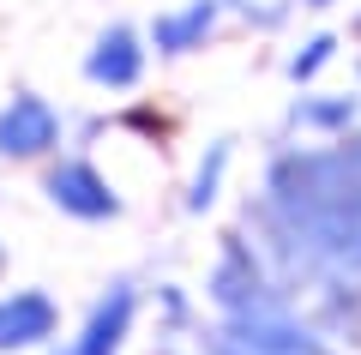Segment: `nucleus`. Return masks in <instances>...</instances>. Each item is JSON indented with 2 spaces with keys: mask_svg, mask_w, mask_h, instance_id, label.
Returning a JSON list of instances; mask_svg holds the SVG:
<instances>
[{
  "mask_svg": "<svg viewBox=\"0 0 361 355\" xmlns=\"http://www.w3.org/2000/svg\"><path fill=\"white\" fill-rule=\"evenodd\" d=\"M343 157H349V163H355V169H361V139H355V151H343Z\"/></svg>",
  "mask_w": 361,
  "mask_h": 355,
  "instance_id": "9b49d317",
  "label": "nucleus"
},
{
  "mask_svg": "<svg viewBox=\"0 0 361 355\" xmlns=\"http://www.w3.org/2000/svg\"><path fill=\"white\" fill-rule=\"evenodd\" d=\"M54 331V307L42 295H13V301L0 307V349H13V343H30V337H49Z\"/></svg>",
  "mask_w": 361,
  "mask_h": 355,
  "instance_id": "423d86ee",
  "label": "nucleus"
},
{
  "mask_svg": "<svg viewBox=\"0 0 361 355\" xmlns=\"http://www.w3.org/2000/svg\"><path fill=\"white\" fill-rule=\"evenodd\" d=\"M49 193H54L73 217H115V193H109V181L97 175L90 163H66L61 175L49 181Z\"/></svg>",
  "mask_w": 361,
  "mask_h": 355,
  "instance_id": "f03ea898",
  "label": "nucleus"
},
{
  "mask_svg": "<svg viewBox=\"0 0 361 355\" xmlns=\"http://www.w3.org/2000/svg\"><path fill=\"white\" fill-rule=\"evenodd\" d=\"M271 199L283 211V229L295 241H307V253L361 271V169L349 157L307 151L277 163Z\"/></svg>",
  "mask_w": 361,
  "mask_h": 355,
  "instance_id": "f257e3e1",
  "label": "nucleus"
},
{
  "mask_svg": "<svg viewBox=\"0 0 361 355\" xmlns=\"http://www.w3.org/2000/svg\"><path fill=\"white\" fill-rule=\"evenodd\" d=\"M127 319H133V295L121 289L103 313L90 319V337L78 343V355H115V343H121V331H127Z\"/></svg>",
  "mask_w": 361,
  "mask_h": 355,
  "instance_id": "6e6552de",
  "label": "nucleus"
},
{
  "mask_svg": "<svg viewBox=\"0 0 361 355\" xmlns=\"http://www.w3.org/2000/svg\"><path fill=\"white\" fill-rule=\"evenodd\" d=\"M217 6L223 0H193L187 13H169V18H157V49L163 54H187V49H199V42L211 37V25H217Z\"/></svg>",
  "mask_w": 361,
  "mask_h": 355,
  "instance_id": "39448f33",
  "label": "nucleus"
},
{
  "mask_svg": "<svg viewBox=\"0 0 361 355\" xmlns=\"http://www.w3.org/2000/svg\"><path fill=\"white\" fill-rule=\"evenodd\" d=\"M331 54H337V37H313V42H301V54L289 61V78H301V85H307V78L319 73Z\"/></svg>",
  "mask_w": 361,
  "mask_h": 355,
  "instance_id": "9d476101",
  "label": "nucleus"
},
{
  "mask_svg": "<svg viewBox=\"0 0 361 355\" xmlns=\"http://www.w3.org/2000/svg\"><path fill=\"white\" fill-rule=\"evenodd\" d=\"M54 145V114L42 109L37 97H18L13 109L0 114V151H18V157H37Z\"/></svg>",
  "mask_w": 361,
  "mask_h": 355,
  "instance_id": "7ed1b4c3",
  "label": "nucleus"
},
{
  "mask_svg": "<svg viewBox=\"0 0 361 355\" xmlns=\"http://www.w3.org/2000/svg\"><path fill=\"white\" fill-rule=\"evenodd\" d=\"M139 66H145V49H139L133 30H109V37L97 42V54H90V78H97V85H115V90L139 85Z\"/></svg>",
  "mask_w": 361,
  "mask_h": 355,
  "instance_id": "20e7f679",
  "label": "nucleus"
},
{
  "mask_svg": "<svg viewBox=\"0 0 361 355\" xmlns=\"http://www.w3.org/2000/svg\"><path fill=\"white\" fill-rule=\"evenodd\" d=\"M355 97H307L295 102V127H313V133H343L355 127Z\"/></svg>",
  "mask_w": 361,
  "mask_h": 355,
  "instance_id": "0eeeda50",
  "label": "nucleus"
},
{
  "mask_svg": "<svg viewBox=\"0 0 361 355\" xmlns=\"http://www.w3.org/2000/svg\"><path fill=\"white\" fill-rule=\"evenodd\" d=\"M223 169H229V145H211V163L199 169V181H193V199H187L193 211H205V205L217 199V181H223Z\"/></svg>",
  "mask_w": 361,
  "mask_h": 355,
  "instance_id": "1a4fd4ad",
  "label": "nucleus"
},
{
  "mask_svg": "<svg viewBox=\"0 0 361 355\" xmlns=\"http://www.w3.org/2000/svg\"><path fill=\"white\" fill-rule=\"evenodd\" d=\"M301 6H331V0H301Z\"/></svg>",
  "mask_w": 361,
  "mask_h": 355,
  "instance_id": "f8f14e48",
  "label": "nucleus"
}]
</instances>
